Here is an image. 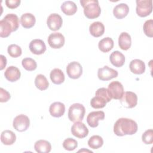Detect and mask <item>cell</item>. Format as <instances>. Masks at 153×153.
<instances>
[{
	"mask_svg": "<svg viewBox=\"0 0 153 153\" xmlns=\"http://www.w3.org/2000/svg\"><path fill=\"white\" fill-rule=\"evenodd\" d=\"M137 124L134 120L127 118H120L114 126V132L118 136L132 135L137 131Z\"/></svg>",
	"mask_w": 153,
	"mask_h": 153,
	"instance_id": "1",
	"label": "cell"
},
{
	"mask_svg": "<svg viewBox=\"0 0 153 153\" xmlns=\"http://www.w3.org/2000/svg\"><path fill=\"white\" fill-rule=\"evenodd\" d=\"M84 8V15L90 19L98 17L101 13V8L97 0H80Z\"/></svg>",
	"mask_w": 153,
	"mask_h": 153,
	"instance_id": "2",
	"label": "cell"
},
{
	"mask_svg": "<svg viewBox=\"0 0 153 153\" xmlns=\"http://www.w3.org/2000/svg\"><path fill=\"white\" fill-rule=\"evenodd\" d=\"M85 112V107L81 103H74L69 108L68 118L71 121H81L83 120Z\"/></svg>",
	"mask_w": 153,
	"mask_h": 153,
	"instance_id": "3",
	"label": "cell"
},
{
	"mask_svg": "<svg viewBox=\"0 0 153 153\" xmlns=\"http://www.w3.org/2000/svg\"><path fill=\"white\" fill-rule=\"evenodd\" d=\"M136 11L137 14L144 17L149 15L152 11V0H136Z\"/></svg>",
	"mask_w": 153,
	"mask_h": 153,
	"instance_id": "4",
	"label": "cell"
},
{
	"mask_svg": "<svg viewBox=\"0 0 153 153\" xmlns=\"http://www.w3.org/2000/svg\"><path fill=\"white\" fill-rule=\"evenodd\" d=\"M108 91L111 99H120L124 94L123 85L117 81L111 82L108 87Z\"/></svg>",
	"mask_w": 153,
	"mask_h": 153,
	"instance_id": "5",
	"label": "cell"
},
{
	"mask_svg": "<svg viewBox=\"0 0 153 153\" xmlns=\"http://www.w3.org/2000/svg\"><path fill=\"white\" fill-rule=\"evenodd\" d=\"M30 120L27 116L20 114L16 117L13 120V126L17 131L22 132L26 131L29 127Z\"/></svg>",
	"mask_w": 153,
	"mask_h": 153,
	"instance_id": "6",
	"label": "cell"
},
{
	"mask_svg": "<svg viewBox=\"0 0 153 153\" xmlns=\"http://www.w3.org/2000/svg\"><path fill=\"white\" fill-rule=\"evenodd\" d=\"M120 101L123 107L126 108H133L137 105V96L134 92L126 91L124 93L123 96L120 99Z\"/></svg>",
	"mask_w": 153,
	"mask_h": 153,
	"instance_id": "7",
	"label": "cell"
},
{
	"mask_svg": "<svg viewBox=\"0 0 153 153\" xmlns=\"http://www.w3.org/2000/svg\"><path fill=\"white\" fill-rule=\"evenodd\" d=\"M66 73L70 78L78 79L82 74V67L78 62H70L66 66Z\"/></svg>",
	"mask_w": 153,
	"mask_h": 153,
	"instance_id": "8",
	"label": "cell"
},
{
	"mask_svg": "<svg viewBox=\"0 0 153 153\" xmlns=\"http://www.w3.org/2000/svg\"><path fill=\"white\" fill-rule=\"evenodd\" d=\"M49 45L54 49L60 48L65 44V37L60 32H54L51 33L47 39Z\"/></svg>",
	"mask_w": 153,
	"mask_h": 153,
	"instance_id": "9",
	"label": "cell"
},
{
	"mask_svg": "<svg viewBox=\"0 0 153 153\" xmlns=\"http://www.w3.org/2000/svg\"><path fill=\"white\" fill-rule=\"evenodd\" d=\"M118 71L109 68L108 66H105L103 68H99L97 71V76L102 81H108L112 78H116L118 76Z\"/></svg>",
	"mask_w": 153,
	"mask_h": 153,
	"instance_id": "10",
	"label": "cell"
},
{
	"mask_svg": "<svg viewBox=\"0 0 153 153\" xmlns=\"http://www.w3.org/2000/svg\"><path fill=\"white\" fill-rule=\"evenodd\" d=\"M72 134L78 138L82 139L88 134V130L86 126L81 121L75 122L71 127Z\"/></svg>",
	"mask_w": 153,
	"mask_h": 153,
	"instance_id": "11",
	"label": "cell"
},
{
	"mask_svg": "<svg viewBox=\"0 0 153 153\" xmlns=\"http://www.w3.org/2000/svg\"><path fill=\"white\" fill-rule=\"evenodd\" d=\"M62 17L56 13L51 14L47 20V24L48 28L53 31L59 30L62 27Z\"/></svg>",
	"mask_w": 153,
	"mask_h": 153,
	"instance_id": "12",
	"label": "cell"
},
{
	"mask_svg": "<svg viewBox=\"0 0 153 153\" xmlns=\"http://www.w3.org/2000/svg\"><path fill=\"white\" fill-rule=\"evenodd\" d=\"M105 118V113L103 111H93L90 112L87 117V122L88 126L94 128L99 125V121L103 120Z\"/></svg>",
	"mask_w": 153,
	"mask_h": 153,
	"instance_id": "13",
	"label": "cell"
},
{
	"mask_svg": "<svg viewBox=\"0 0 153 153\" xmlns=\"http://www.w3.org/2000/svg\"><path fill=\"white\" fill-rule=\"evenodd\" d=\"M30 51L36 55L43 54L46 50V45L44 42L40 39H35L29 44Z\"/></svg>",
	"mask_w": 153,
	"mask_h": 153,
	"instance_id": "14",
	"label": "cell"
},
{
	"mask_svg": "<svg viewBox=\"0 0 153 153\" xmlns=\"http://www.w3.org/2000/svg\"><path fill=\"white\" fill-rule=\"evenodd\" d=\"M4 76L8 81L15 82L20 78L21 73L18 68L14 66H10L6 69Z\"/></svg>",
	"mask_w": 153,
	"mask_h": 153,
	"instance_id": "15",
	"label": "cell"
},
{
	"mask_svg": "<svg viewBox=\"0 0 153 153\" xmlns=\"http://www.w3.org/2000/svg\"><path fill=\"white\" fill-rule=\"evenodd\" d=\"M50 115L54 117H60L65 112V105L60 102H56L53 103L49 108Z\"/></svg>",
	"mask_w": 153,
	"mask_h": 153,
	"instance_id": "16",
	"label": "cell"
},
{
	"mask_svg": "<svg viewBox=\"0 0 153 153\" xmlns=\"http://www.w3.org/2000/svg\"><path fill=\"white\" fill-rule=\"evenodd\" d=\"M129 12V7L125 3H120L117 4L113 10L114 16L118 19L124 18Z\"/></svg>",
	"mask_w": 153,
	"mask_h": 153,
	"instance_id": "17",
	"label": "cell"
},
{
	"mask_svg": "<svg viewBox=\"0 0 153 153\" xmlns=\"http://www.w3.org/2000/svg\"><path fill=\"white\" fill-rule=\"evenodd\" d=\"M109 60L114 66L120 68L123 66L125 63V56L120 51H114L111 54Z\"/></svg>",
	"mask_w": 153,
	"mask_h": 153,
	"instance_id": "18",
	"label": "cell"
},
{
	"mask_svg": "<svg viewBox=\"0 0 153 153\" xmlns=\"http://www.w3.org/2000/svg\"><path fill=\"white\" fill-rule=\"evenodd\" d=\"M129 68L133 74H142L145 71V64L140 59H134L130 62Z\"/></svg>",
	"mask_w": 153,
	"mask_h": 153,
	"instance_id": "19",
	"label": "cell"
},
{
	"mask_svg": "<svg viewBox=\"0 0 153 153\" xmlns=\"http://www.w3.org/2000/svg\"><path fill=\"white\" fill-rule=\"evenodd\" d=\"M12 32H14L13 26L7 19L3 18L0 21V36L8 37Z\"/></svg>",
	"mask_w": 153,
	"mask_h": 153,
	"instance_id": "20",
	"label": "cell"
},
{
	"mask_svg": "<svg viewBox=\"0 0 153 153\" xmlns=\"http://www.w3.org/2000/svg\"><path fill=\"white\" fill-rule=\"evenodd\" d=\"M89 31L94 37H99L105 32V26L100 22H94L89 26Z\"/></svg>",
	"mask_w": 153,
	"mask_h": 153,
	"instance_id": "21",
	"label": "cell"
},
{
	"mask_svg": "<svg viewBox=\"0 0 153 153\" xmlns=\"http://www.w3.org/2000/svg\"><path fill=\"white\" fill-rule=\"evenodd\" d=\"M118 45L120 48L123 50H128L131 45L130 35L127 32H122L118 38Z\"/></svg>",
	"mask_w": 153,
	"mask_h": 153,
	"instance_id": "22",
	"label": "cell"
},
{
	"mask_svg": "<svg viewBox=\"0 0 153 153\" xmlns=\"http://www.w3.org/2000/svg\"><path fill=\"white\" fill-rule=\"evenodd\" d=\"M16 140L15 133L11 130H5L1 133V142L5 145H13Z\"/></svg>",
	"mask_w": 153,
	"mask_h": 153,
	"instance_id": "23",
	"label": "cell"
},
{
	"mask_svg": "<svg viewBox=\"0 0 153 153\" xmlns=\"http://www.w3.org/2000/svg\"><path fill=\"white\" fill-rule=\"evenodd\" d=\"M35 150L38 153H48L51 151V143L45 140H38L34 145Z\"/></svg>",
	"mask_w": 153,
	"mask_h": 153,
	"instance_id": "24",
	"label": "cell"
},
{
	"mask_svg": "<svg viewBox=\"0 0 153 153\" xmlns=\"http://www.w3.org/2000/svg\"><path fill=\"white\" fill-rule=\"evenodd\" d=\"M36 22L35 17L31 13H25L20 17V23L24 28H30L34 26Z\"/></svg>",
	"mask_w": 153,
	"mask_h": 153,
	"instance_id": "25",
	"label": "cell"
},
{
	"mask_svg": "<svg viewBox=\"0 0 153 153\" xmlns=\"http://www.w3.org/2000/svg\"><path fill=\"white\" fill-rule=\"evenodd\" d=\"M61 10L67 16L74 15L77 11V7L75 3L71 1H66L61 5Z\"/></svg>",
	"mask_w": 153,
	"mask_h": 153,
	"instance_id": "26",
	"label": "cell"
},
{
	"mask_svg": "<svg viewBox=\"0 0 153 153\" xmlns=\"http://www.w3.org/2000/svg\"><path fill=\"white\" fill-rule=\"evenodd\" d=\"M50 77L51 81L55 84H60L65 81V75L62 71L59 68H55L50 72Z\"/></svg>",
	"mask_w": 153,
	"mask_h": 153,
	"instance_id": "27",
	"label": "cell"
},
{
	"mask_svg": "<svg viewBox=\"0 0 153 153\" xmlns=\"http://www.w3.org/2000/svg\"><path fill=\"white\" fill-rule=\"evenodd\" d=\"M98 47L101 51L107 53L113 48L114 41L110 37L104 38L99 42Z\"/></svg>",
	"mask_w": 153,
	"mask_h": 153,
	"instance_id": "28",
	"label": "cell"
},
{
	"mask_svg": "<svg viewBox=\"0 0 153 153\" xmlns=\"http://www.w3.org/2000/svg\"><path fill=\"white\" fill-rule=\"evenodd\" d=\"M35 84L37 88L40 90H46L49 85L47 78L42 74H38L35 79Z\"/></svg>",
	"mask_w": 153,
	"mask_h": 153,
	"instance_id": "29",
	"label": "cell"
},
{
	"mask_svg": "<svg viewBox=\"0 0 153 153\" xmlns=\"http://www.w3.org/2000/svg\"><path fill=\"white\" fill-rule=\"evenodd\" d=\"M103 144V140L102 137L99 135H93L90 137L88 140L89 147L93 149H96L102 147Z\"/></svg>",
	"mask_w": 153,
	"mask_h": 153,
	"instance_id": "30",
	"label": "cell"
},
{
	"mask_svg": "<svg viewBox=\"0 0 153 153\" xmlns=\"http://www.w3.org/2000/svg\"><path fill=\"white\" fill-rule=\"evenodd\" d=\"M106 103L107 102L106 100L99 95H95V96L93 97L90 101L91 107L94 109L103 108L106 106Z\"/></svg>",
	"mask_w": 153,
	"mask_h": 153,
	"instance_id": "31",
	"label": "cell"
},
{
	"mask_svg": "<svg viewBox=\"0 0 153 153\" xmlns=\"http://www.w3.org/2000/svg\"><path fill=\"white\" fill-rule=\"evenodd\" d=\"M22 65L23 67L28 71H34L37 67L36 61L34 59L29 57L23 59L22 61Z\"/></svg>",
	"mask_w": 153,
	"mask_h": 153,
	"instance_id": "32",
	"label": "cell"
},
{
	"mask_svg": "<svg viewBox=\"0 0 153 153\" xmlns=\"http://www.w3.org/2000/svg\"><path fill=\"white\" fill-rule=\"evenodd\" d=\"M7 51L8 54L14 58L18 57L21 56L22 53V48L17 44H11L8 47Z\"/></svg>",
	"mask_w": 153,
	"mask_h": 153,
	"instance_id": "33",
	"label": "cell"
},
{
	"mask_svg": "<svg viewBox=\"0 0 153 153\" xmlns=\"http://www.w3.org/2000/svg\"><path fill=\"white\" fill-rule=\"evenodd\" d=\"M78 146L77 141L72 138L69 137L66 139L63 142V147L65 149L68 151H73Z\"/></svg>",
	"mask_w": 153,
	"mask_h": 153,
	"instance_id": "34",
	"label": "cell"
},
{
	"mask_svg": "<svg viewBox=\"0 0 153 153\" xmlns=\"http://www.w3.org/2000/svg\"><path fill=\"white\" fill-rule=\"evenodd\" d=\"M4 19H7L13 26L14 32L17 30L19 27V20L17 16L14 14H8L4 17Z\"/></svg>",
	"mask_w": 153,
	"mask_h": 153,
	"instance_id": "35",
	"label": "cell"
},
{
	"mask_svg": "<svg viewBox=\"0 0 153 153\" xmlns=\"http://www.w3.org/2000/svg\"><path fill=\"white\" fill-rule=\"evenodd\" d=\"M143 29L145 34L148 37L152 38L153 36V20L149 19L146 20L143 24Z\"/></svg>",
	"mask_w": 153,
	"mask_h": 153,
	"instance_id": "36",
	"label": "cell"
},
{
	"mask_svg": "<svg viewBox=\"0 0 153 153\" xmlns=\"http://www.w3.org/2000/svg\"><path fill=\"white\" fill-rule=\"evenodd\" d=\"M142 141L146 145L152 144L153 143V130L149 129L146 130L142 136Z\"/></svg>",
	"mask_w": 153,
	"mask_h": 153,
	"instance_id": "37",
	"label": "cell"
},
{
	"mask_svg": "<svg viewBox=\"0 0 153 153\" xmlns=\"http://www.w3.org/2000/svg\"><path fill=\"white\" fill-rule=\"evenodd\" d=\"M95 95H99L100 96H102V97H103L106 101L107 102H109L111 100V97H110L108 89L105 88V87H101L99 88L97 90V91H96Z\"/></svg>",
	"mask_w": 153,
	"mask_h": 153,
	"instance_id": "38",
	"label": "cell"
},
{
	"mask_svg": "<svg viewBox=\"0 0 153 153\" xmlns=\"http://www.w3.org/2000/svg\"><path fill=\"white\" fill-rule=\"evenodd\" d=\"M10 94L9 92L3 88H0V102H6L10 99Z\"/></svg>",
	"mask_w": 153,
	"mask_h": 153,
	"instance_id": "39",
	"label": "cell"
},
{
	"mask_svg": "<svg viewBox=\"0 0 153 153\" xmlns=\"http://www.w3.org/2000/svg\"><path fill=\"white\" fill-rule=\"evenodd\" d=\"M20 0H6L5 4L7 7L13 9L17 8L20 4Z\"/></svg>",
	"mask_w": 153,
	"mask_h": 153,
	"instance_id": "40",
	"label": "cell"
},
{
	"mask_svg": "<svg viewBox=\"0 0 153 153\" xmlns=\"http://www.w3.org/2000/svg\"><path fill=\"white\" fill-rule=\"evenodd\" d=\"M1 68L0 69L2 70L7 65V59L5 58V57L3 55H1Z\"/></svg>",
	"mask_w": 153,
	"mask_h": 153,
	"instance_id": "41",
	"label": "cell"
}]
</instances>
